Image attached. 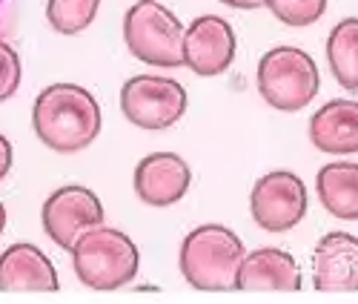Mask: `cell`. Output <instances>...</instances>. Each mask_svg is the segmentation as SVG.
I'll list each match as a JSON object with an SVG mask.
<instances>
[{
  "mask_svg": "<svg viewBox=\"0 0 358 304\" xmlns=\"http://www.w3.org/2000/svg\"><path fill=\"white\" fill-rule=\"evenodd\" d=\"M32 127L55 152H80L101 132V106L89 89L78 83H52L35 98Z\"/></svg>",
  "mask_w": 358,
  "mask_h": 304,
  "instance_id": "cell-1",
  "label": "cell"
},
{
  "mask_svg": "<svg viewBox=\"0 0 358 304\" xmlns=\"http://www.w3.org/2000/svg\"><path fill=\"white\" fill-rule=\"evenodd\" d=\"M244 241L229 227L203 224L181 244V272L195 290L224 293L238 290V272L244 261Z\"/></svg>",
  "mask_w": 358,
  "mask_h": 304,
  "instance_id": "cell-2",
  "label": "cell"
},
{
  "mask_svg": "<svg viewBox=\"0 0 358 304\" xmlns=\"http://www.w3.org/2000/svg\"><path fill=\"white\" fill-rule=\"evenodd\" d=\"M75 276L92 290L127 287L141 267L138 244L115 227H95L72 244Z\"/></svg>",
  "mask_w": 358,
  "mask_h": 304,
  "instance_id": "cell-3",
  "label": "cell"
},
{
  "mask_svg": "<svg viewBox=\"0 0 358 304\" xmlns=\"http://www.w3.org/2000/svg\"><path fill=\"white\" fill-rule=\"evenodd\" d=\"M321 89V75L315 60L298 46H275L258 60V92L261 98L281 109L298 112Z\"/></svg>",
  "mask_w": 358,
  "mask_h": 304,
  "instance_id": "cell-4",
  "label": "cell"
},
{
  "mask_svg": "<svg viewBox=\"0 0 358 304\" xmlns=\"http://www.w3.org/2000/svg\"><path fill=\"white\" fill-rule=\"evenodd\" d=\"M129 52L149 67H184V26L158 0H138L124 15Z\"/></svg>",
  "mask_w": 358,
  "mask_h": 304,
  "instance_id": "cell-5",
  "label": "cell"
},
{
  "mask_svg": "<svg viewBox=\"0 0 358 304\" xmlns=\"http://www.w3.org/2000/svg\"><path fill=\"white\" fill-rule=\"evenodd\" d=\"M121 109L141 130H169L187 112V89L175 78L135 75L121 89Z\"/></svg>",
  "mask_w": 358,
  "mask_h": 304,
  "instance_id": "cell-6",
  "label": "cell"
},
{
  "mask_svg": "<svg viewBox=\"0 0 358 304\" xmlns=\"http://www.w3.org/2000/svg\"><path fill=\"white\" fill-rule=\"evenodd\" d=\"M252 219L266 233H287L307 216V187L289 170L266 172L255 181L250 195Z\"/></svg>",
  "mask_w": 358,
  "mask_h": 304,
  "instance_id": "cell-7",
  "label": "cell"
},
{
  "mask_svg": "<svg viewBox=\"0 0 358 304\" xmlns=\"http://www.w3.org/2000/svg\"><path fill=\"white\" fill-rule=\"evenodd\" d=\"M41 221H43L46 235L57 247L72 250V244L83 233L103 224V204L89 187L69 184V187L55 190L46 198L41 209Z\"/></svg>",
  "mask_w": 358,
  "mask_h": 304,
  "instance_id": "cell-8",
  "label": "cell"
},
{
  "mask_svg": "<svg viewBox=\"0 0 358 304\" xmlns=\"http://www.w3.org/2000/svg\"><path fill=\"white\" fill-rule=\"evenodd\" d=\"M235 60V32L218 15H201L184 32V64L201 75L215 78Z\"/></svg>",
  "mask_w": 358,
  "mask_h": 304,
  "instance_id": "cell-9",
  "label": "cell"
},
{
  "mask_svg": "<svg viewBox=\"0 0 358 304\" xmlns=\"http://www.w3.org/2000/svg\"><path fill=\"white\" fill-rule=\"evenodd\" d=\"M192 184L189 164L175 152H152L135 167V193L149 207L181 201Z\"/></svg>",
  "mask_w": 358,
  "mask_h": 304,
  "instance_id": "cell-10",
  "label": "cell"
},
{
  "mask_svg": "<svg viewBox=\"0 0 358 304\" xmlns=\"http://www.w3.org/2000/svg\"><path fill=\"white\" fill-rule=\"evenodd\" d=\"M313 284L321 293L358 290V238L350 233H327L313 253Z\"/></svg>",
  "mask_w": 358,
  "mask_h": 304,
  "instance_id": "cell-11",
  "label": "cell"
},
{
  "mask_svg": "<svg viewBox=\"0 0 358 304\" xmlns=\"http://www.w3.org/2000/svg\"><path fill=\"white\" fill-rule=\"evenodd\" d=\"M57 287V270L41 247L17 241L0 256V293H55Z\"/></svg>",
  "mask_w": 358,
  "mask_h": 304,
  "instance_id": "cell-12",
  "label": "cell"
},
{
  "mask_svg": "<svg viewBox=\"0 0 358 304\" xmlns=\"http://www.w3.org/2000/svg\"><path fill=\"white\" fill-rule=\"evenodd\" d=\"M310 141L330 156L358 152V101H330L310 120Z\"/></svg>",
  "mask_w": 358,
  "mask_h": 304,
  "instance_id": "cell-13",
  "label": "cell"
},
{
  "mask_svg": "<svg viewBox=\"0 0 358 304\" xmlns=\"http://www.w3.org/2000/svg\"><path fill=\"white\" fill-rule=\"evenodd\" d=\"M238 290H301V270L289 253L261 247L244 256Z\"/></svg>",
  "mask_w": 358,
  "mask_h": 304,
  "instance_id": "cell-14",
  "label": "cell"
},
{
  "mask_svg": "<svg viewBox=\"0 0 358 304\" xmlns=\"http://www.w3.org/2000/svg\"><path fill=\"white\" fill-rule=\"evenodd\" d=\"M315 187H318L321 207L330 216L344 221H358V164L336 161L321 167Z\"/></svg>",
  "mask_w": 358,
  "mask_h": 304,
  "instance_id": "cell-15",
  "label": "cell"
},
{
  "mask_svg": "<svg viewBox=\"0 0 358 304\" xmlns=\"http://www.w3.org/2000/svg\"><path fill=\"white\" fill-rule=\"evenodd\" d=\"M327 60L344 89H358V18H344L327 38Z\"/></svg>",
  "mask_w": 358,
  "mask_h": 304,
  "instance_id": "cell-16",
  "label": "cell"
},
{
  "mask_svg": "<svg viewBox=\"0 0 358 304\" xmlns=\"http://www.w3.org/2000/svg\"><path fill=\"white\" fill-rule=\"evenodd\" d=\"M101 0H49L46 20L57 35H78L92 26Z\"/></svg>",
  "mask_w": 358,
  "mask_h": 304,
  "instance_id": "cell-17",
  "label": "cell"
},
{
  "mask_svg": "<svg viewBox=\"0 0 358 304\" xmlns=\"http://www.w3.org/2000/svg\"><path fill=\"white\" fill-rule=\"evenodd\" d=\"M264 6L287 26H313L324 15L327 0H264Z\"/></svg>",
  "mask_w": 358,
  "mask_h": 304,
  "instance_id": "cell-18",
  "label": "cell"
},
{
  "mask_svg": "<svg viewBox=\"0 0 358 304\" xmlns=\"http://www.w3.org/2000/svg\"><path fill=\"white\" fill-rule=\"evenodd\" d=\"M20 78H23V64L17 52L0 38V104L9 101L17 92Z\"/></svg>",
  "mask_w": 358,
  "mask_h": 304,
  "instance_id": "cell-19",
  "label": "cell"
},
{
  "mask_svg": "<svg viewBox=\"0 0 358 304\" xmlns=\"http://www.w3.org/2000/svg\"><path fill=\"white\" fill-rule=\"evenodd\" d=\"M17 26V0H0V38H9Z\"/></svg>",
  "mask_w": 358,
  "mask_h": 304,
  "instance_id": "cell-20",
  "label": "cell"
},
{
  "mask_svg": "<svg viewBox=\"0 0 358 304\" xmlns=\"http://www.w3.org/2000/svg\"><path fill=\"white\" fill-rule=\"evenodd\" d=\"M9 170H12V144L6 135H0V181L6 178Z\"/></svg>",
  "mask_w": 358,
  "mask_h": 304,
  "instance_id": "cell-21",
  "label": "cell"
},
{
  "mask_svg": "<svg viewBox=\"0 0 358 304\" xmlns=\"http://www.w3.org/2000/svg\"><path fill=\"white\" fill-rule=\"evenodd\" d=\"M221 4H227V6H232V9H247V12H252V9H261V6H264V0H221Z\"/></svg>",
  "mask_w": 358,
  "mask_h": 304,
  "instance_id": "cell-22",
  "label": "cell"
},
{
  "mask_svg": "<svg viewBox=\"0 0 358 304\" xmlns=\"http://www.w3.org/2000/svg\"><path fill=\"white\" fill-rule=\"evenodd\" d=\"M6 230V207H3V201H0V233Z\"/></svg>",
  "mask_w": 358,
  "mask_h": 304,
  "instance_id": "cell-23",
  "label": "cell"
}]
</instances>
